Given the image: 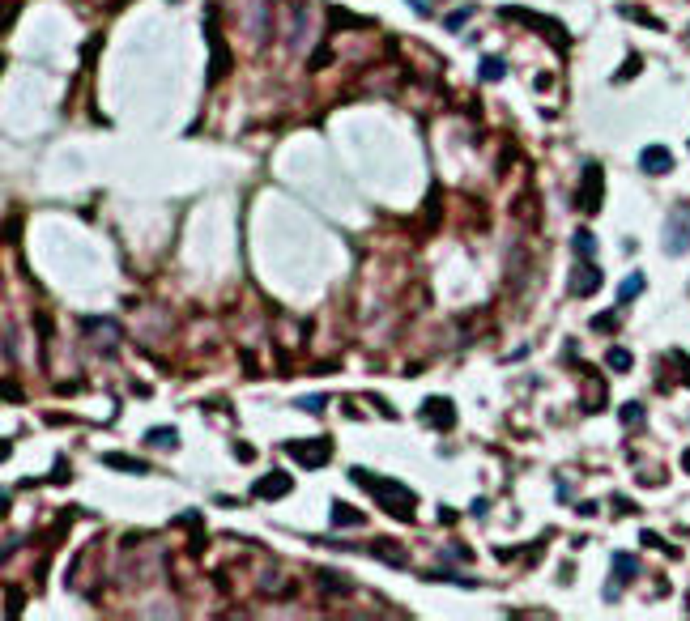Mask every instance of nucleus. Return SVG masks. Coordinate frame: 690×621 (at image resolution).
Instances as JSON below:
<instances>
[{"instance_id": "2", "label": "nucleus", "mask_w": 690, "mask_h": 621, "mask_svg": "<svg viewBox=\"0 0 690 621\" xmlns=\"http://www.w3.org/2000/svg\"><path fill=\"white\" fill-rule=\"evenodd\" d=\"M499 17H503V21H524L529 30L546 34L554 52H571V30H566L558 17H550V13H533V9H524V5H499Z\"/></svg>"}, {"instance_id": "1", "label": "nucleus", "mask_w": 690, "mask_h": 621, "mask_svg": "<svg viewBox=\"0 0 690 621\" xmlns=\"http://www.w3.org/2000/svg\"><path fill=\"white\" fill-rule=\"evenodd\" d=\"M350 481H354V485H362V489H371V498L379 502V511H384V515L405 519V524L417 515V493H413L409 485L392 481V477H379V473H371V468H350Z\"/></svg>"}, {"instance_id": "12", "label": "nucleus", "mask_w": 690, "mask_h": 621, "mask_svg": "<svg viewBox=\"0 0 690 621\" xmlns=\"http://www.w3.org/2000/svg\"><path fill=\"white\" fill-rule=\"evenodd\" d=\"M328 515H333V524H337V528H358V524H366V515H362V511L345 507V502H337V498H333Z\"/></svg>"}, {"instance_id": "28", "label": "nucleus", "mask_w": 690, "mask_h": 621, "mask_svg": "<svg viewBox=\"0 0 690 621\" xmlns=\"http://www.w3.org/2000/svg\"><path fill=\"white\" fill-rule=\"evenodd\" d=\"M673 358H678V362H682V375H686V383H690V354H682V349H678V354H673Z\"/></svg>"}, {"instance_id": "11", "label": "nucleus", "mask_w": 690, "mask_h": 621, "mask_svg": "<svg viewBox=\"0 0 690 621\" xmlns=\"http://www.w3.org/2000/svg\"><path fill=\"white\" fill-rule=\"evenodd\" d=\"M103 464H107V468H115V473H132V477H145V473H150V464H145V460L124 456V451H107V456H103Z\"/></svg>"}, {"instance_id": "7", "label": "nucleus", "mask_w": 690, "mask_h": 621, "mask_svg": "<svg viewBox=\"0 0 690 621\" xmlns=\"http://www.w3.org/2000/svg\"><path fill=\"white\" fill-rule=\"evenodd\" d=\"M664 252H669V256L690 252V205H673V213H669V234H664Z\"/></svg>"}, {"instance_id": "4", "label": "nucleus", "mask_w": 690, "mask_h": 621, "mask_svg": "<svg viewBox=\"0 0 690 621\" xmlns=\"http://www.w3.org/2000/svg\"><path fill=\"white\" fill-rule=\"evenodd\" d=\"M286 456L299 460V468H307V473H315V468H324L333 460V438L319 434V438H286Z\"/></svg>"}, {"instance_id": "13", "label": "nucleus", "mask_w": 690, "mask_h": 621, "mask_svg": "<svg viewBox=\"0 0 690 621\" xmlns=\"http://www.w3.org/2000/svg\"><path fill=\"white\" fill-rule=\"evenodd\" d=\"M639 575V558L635 553H613V583H631Z\"/></svg>"}, {"instance_id": "18", "label": "nucleus", "mask_w": 690, "mask_h": 621, "mask_svg": "<svg viewBox=\"0 0 690 621\" xmlns=\"http://www.w3.org/2000/svg\"><path fill=\"white\" fill-rule=\"evenodd\" d=\"M328 21H341V30H358V26H375L371 17H354L345 9H328Z\"/></svg>"}, {"instance_id": "24", "label": "nucleus", "mask_w": 690, "mask_h": 621, "mask_svg": "<svg viewBox=\"0 0 690 621\" xmlns=\"http://www.w3.org/2000/svg\"><path fill=\"white\" fill-rule=\"evenodd\" d=\"M371 549H375L379 558H388V562H397V566L405 562V549H397V544H371Z\"/></svg>"}, {"instance_id": "26", "label": "nucleus", "mask_w": 690, "mask_h": 621, "mask_svg": "<svg viewBox=\"0 0 690 621\" xmlns=\"http://www.w3.org/2000/svg\"><path fill=\"white\" fill-rule=\"evenodd\" d=\"M613 324H618V319H613V315H593V332H609Z\"/></svg>"}, {"instance_id": "19", "label": "nucleus", "mask_w": 690, "mask_h": 621, "mask_svg": "<svg viewBox=\"0 0 690 621\" xmlns=\"http://www.w3.org/2000/svg\"><path fill=\"white\" fill-rule=\"evenodd\" d=\"M605 362H609L613 370H618V375H627V370L635 366V358H631V349H622V345H613V349L605 354Z\"/></svg>"}, {"instance_id": "21", "label": "nucleus", "mask_w": 690, "mask_h": 621, "mask_svg": "<svg viewBox=\"0 0 690 621\" xmlns=\"http://www.w3.org/2000/svg\"><path fill=\"white\" fill-rule=\"evenodd\" d=\"M469 13H473V5H460V9H452L448 17H443V26H448V30H460L464 21H469Z\"/></svg>"}, {"instance_id": "22", "label": "nucleus", "mask_w": 690, "mask_h": 621, "mask_svg": "<svg viewBox=\"0 0 690 621\" xmlns=\"http://www.w3.org/2000/svg\"><path fill=\"white\" fill-rule=\"evenodd\" d=\"M639 68H644V56H627V64H622L618 72H613V81H631Z\"/></svg>"}, {"instance_id": "3", "label": "nucleus", "mask_w": 690, "mask_h": 621, "mask_svg": "<svg viewBox=\"0 0 690 621\" xmlns=\"http://www.w3.org/2000/svg\"><path fill=\"white\" fill-rule=\"evenodd\" d=\"M580 213H601V205H605V166L601 162H584V170H580V187H575V201H571Z\"/></svg>"}, {"instance_id": "29", "label": "nucleus", "mask_w": 690, "mask_h": 621, "mask_svg": "<svg viewBox=\"0 0 690 621\" xmlns=\"http://www.w3.org/2000/svg\"><path fill=\"white\" fill-rule=\"evenodd\" d=\"M682 468H686V473H690V447H686V451H682Z\"/></svg>"}, {"instance_id": "23", "label": "nucleus", "mask_w": 690, "mask_h": 621, "mask_svg": "<svg viewBox=\"0 0 690 621\" xmlns=\"http://www.w3.org/2000/svg\"><path fill=\"white\" fill-rule=\"evenodd\" d=\"M639 540H644L648 544V549H660V553H669V558H678V549H673V544H664L656 532H639Z\"/></svg>"}, {"instance_id": "6", "label": "nucleus", "mask_w": 690, "mask_h": 621, "mask_svg": "<svg viewBox=\"0 0 690 621\" xmlns=\"http://www.w3.org/2000/svg\"><path fill=\"white\" fill-rule=\"evenodd\" d=\"M205 39H209V52H213V68H209V85H217L221 77L230 72V47L217 30V9H209V26H205Z\"/></svg>"}, {"instance_id": "20", "label": "nucleus", "mask_w": 690, "mask_h": 621, "mask_svg": "<svg viewBox=\"0 0 690 621\" xmlns=\"http://www.w3.org/2000/svg\"><path fill=\"white\" fill-rule=\"evenodd\" d=\"M571 252H575V256H593V252H597L593 230H575V234H571Z\"/></svg>"}, {"instance_id": "5", "label": "nucleus", "mask_w": 690, "mask_h": 621, "mask_svg": "<svg viewBox=\"0 0 690 621\" xmlns=\"http://www.w3.org/2000/svg\"><path fill=\"white\" fill-rule=\"evenodd\" d=\"M601 285H605V268L593 256H580L571 264V277H566V294H571V298H588V294H597Z\"/></svg>"}, {"instance_id": "14", "label": "nucleus", "mask_w": 690, "mask_h": 621, "mask_svg": "<svg viewBox=\"0 0 690 621\" xmlns=\"http://www.w3.org/2000/svg\"><path fill=\"white\" fill-rule=\"evenodd\" d=\"M644 289H648V277H644V272H631V277L618 285V303H622V307H627V303H635V298L644 294Z\"/></svg>"}, {"instance_id": "8", "label": "nucleus", "mask_w": 690, "mask_h": 621, "mask_svg": "<svg viewBox=\"0 0 690 621\" xmlns=\"http://www.w3.org/2000/svg\"><path fill=\"white\" fill-rule=\"evenodd\" d=\"M294 489V477L286 473V468H268L264 477H256L252 481V498H264V502H277V498H286V493Z\"/></svg>"}, {"instance_id": "10", "label": "nucleus", "mask_w": 690, "mask_h": 621, "mask_svg": "<svg viewBox=\"0 0 690 621\" xmlns=\"http://www.w3.org/2000/svg\"><path fill=\"white\" fill-rule=\"evenodd\" d=\"M639 170H644V175H669V170H673V154L664 145H648L644 154H639Z\"/></svg>"}, {"instance_id": "17", "label": "nucleus", "mask_w": 690, "mask_h": 621, "mask_svg": "<svg viewBox=\"0 0 690 621\" xmlns=\"http://www.w3.org/2000/svg\"><path fill=\"white\" fill-rule=\"evenodd\" d=\"M622 17L639 21V26H648V30H664V21L656 13H648V9H639V5H622Z\"/></svg>"}, {"instance_id": "16", "label": "nucleus", "mask_w": 690, "mask_h": 621, "mask_svg": "<svg viewBox=\"0 0 690 621\" xmlns=\"http://www.w3.org/2000/svg\"><path fill=\"white\" fill-rule=\"evenodd\" d=\"M477 77H482V81H503V77H507V64H503V56H482V68H477Z\"/></svg>"}, {"instance_id": "15", "label": "nucleus", "mask_w": 690, "mask_h": 621, "mask_svg": "<svg viewBox=\"0 0 690 621\" xmlns=\"http://www.w3.org/2000/svg\"><path fill=\"white\" fill-rule=\"evenodd\" d=\"M145 442H150V447H166V451H175V447H179V430H175V426H154L150 434H145Z\"/></svg>"}, {"instance_id": "9", "label": "nucleus", "mask_w": 690, "mask_h": 621, "mask_svg": "<svg viewBox=\"0 0 690 621\" xmlns=\"http://www.w3.org/2000/svg\"><path fill=\"white\" fill-rule=\"evenodd\" d=\"M422 417L431 421L435 430H452L456 426V405L448 400V396H431V400L422 405Z\"/></svg>"}, {"instance_id": "27", "label": "nucleus", "mask_w": 690, "mask_h": 621, "mask_svg": "<svg viewBox=\"0 0 690 621\" xmlns=\"http://www.w3.org/2000/svg\"><path fill=\"white\" fill-rule=\"evenodd\" d=\"M303 409H307V413H324V396H307Z\"/></svg>"}, {"instance_id": "25", "label": "nucleus", "mask_w": 690, "mask_h": 621, "mask_svg": "<svg viewBox=\"0 0 690 621\" xmlns=\"http://www.w3.org/2000/svg\"><path fill=\"white\" fill-rule=\"evenodd\" d=\"M622 421H627V426H635V421H644V405H622Z\"/></svg>"}]
</instances>
